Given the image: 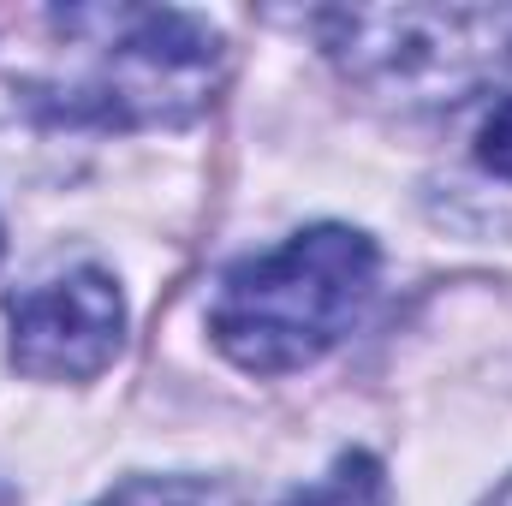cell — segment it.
I'll use <instances>...</instances> for the list:
<instances>
[{"label":"cell","mask_w":512,"mask_h":506,"mask_svg":"<svg viewBox=\"0 0 512 506\" xmlns=\"http://www.w3.org/2000/svg\"><path fill=\"white\" fill-rule=\"evenodd\" d=\"M477 161L495 173V179H512V96L483 120V137H477Z\"/></svg>","instance_id":"obj_7"},{"label":"cell","mask_w":512,"mask_h":506,"mask_svg":"<svg viewBox=\"0 0 512 506\" xmlns=\"http://www.w3.org/2000/svg\"><path fill=\"white\" fill-rule=\"evenodd\" d=\"M322 42L382 102L459 108L512 66V6H340Z\"/></svg>","instance_id":"obj_2"},{"label":"cell","mask_w":512,"mask_h":506,"mask_svg":"<svg viewBox=\"0 0 512 506\" xmlns=\"http://www.w3.org/2000/svg\"><path fill=\"white\" fill-rule=\"evenodd\" d=\"M0 251H6V233H0Z\"/></svg>","instance_id":"obj_9"},{"label":"cell","mask_w":512,"mask_h":506,"mask_svg":"<svg viewBox=\"0 0 512 506\" xmlns=\"http://www.w3.org/2000/svg\"><path fill=\"white\" fill-rule=\"evenodd\" d=\"M12 364L36 381L102 376L126 340V298L102 268H72L48 286H30L6 304Z\"/></svg>","instance_id":"obj_3"},{"label":"cell","mask_w":512,"mask_h":506,"mask_svg":"<svg viewBox=\"0 0 512 506\" xmlns=\"http://www.w3.org/2000/svg\"><path fill=\"white\" fill-rule=\"evenodd\" d=\"M221 60L215 30H203L185 12H126V30L114 36L108 72L96 96H108V120H179L203 102L209 72Z\"/></svg>","instance_id":"obj_4"},{"label":"cell","mask_w":512,"mask_h":506,"mask_svg":"<svg viewBox=\"0 0 512 506\" xmlns=\"http://www.w3.org/2000/svg\"><path fill=\"white\" fill-rule=\"evenodd\" d=\"M280 506H393V495H387V477L370 453H340L322 483L292 489Z\"/></svg>","instance_id":"obj_5"},{"label":"cell","mask_w":512,"mask_h":506,"mask_svg":"<svg viewBox=\"0 0 512 506\" xmlns=\"http://www.w3.org/2000/svg\"><path fill=\"white\" fill-rule=\"evenodd\" d=\"M483 506H512V477H507V483H501V489H495V495H489Z\"/></svg>","instance_id":"obj_8"},{"label":"cell","mask_w":512,"mask_h":506,"mask_svg":"<svg viewBox=\"0 0 512 506\" xmlns=\"http://www.w3.org/2000/svg\"><path fill=\"white\" fill-rule=\"evenodd\" d=\"M370 292L376 245L358 227H310L280 251L227 268L209 304V334L239 370L286 376L334 352Z\"/></svg>","instance_id":"obj_1"},{"label":"cell","mask_w":512,"mask_h":506,"mask_svg":"<svg viewBox=\"0 0 512 506\" xmlns=\"http://www.w3.org/2000/svg\"><path fill=\"white\" fill-rule=\"evenodd\" d=\"M102 506H239L221 483L203 477H137L126 489H114Z\"/></svg>","instance_id":"obj_6"}]
</instances>
